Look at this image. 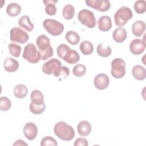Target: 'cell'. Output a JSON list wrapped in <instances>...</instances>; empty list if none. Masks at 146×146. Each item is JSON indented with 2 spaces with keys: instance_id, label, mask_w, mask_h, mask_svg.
Listing matches in <instances>:
<instances>
[{
  "instance_id": "cell-30",
  "label": "cell",
  "mask_w": 146,
  "mask_h": 146,
  "mask_svg": "<svg viewBox=\"0 0 146 146\" xmlns=\"http://www.w3.org/2000/svg\"><path fill=\"white\" fill-rule=\"evenodd\" d=\"M70 74L69 69L66 66H61L59 67L53 74L54 76L60 78L62 79L67 78Z\"/></svg>"
},
{
  "instance_id": "cell-31",
  "label": "cell",
  "mask_w": 146,
  "mask_h": 146,
  "mask_svg": "<svg viewBox=\"0 0 146 146\" xmlns=\"http://www.w3.org/2000/svg\"><path fill=\"white\" fill-rule=\"evenodd\" d=\"M29 109L31 113L35 115H39V114H41L46 109V105L44 103L39 105V104H35L31 102L29 106Z\"/></svg>"
},
{
  "instance_id": "cell-11",
  "label": "cell",
  "mask_w": 146,
  "mask_h": 146,
  "mask_svg": "<svg viewBox=\"0 0 146 146\" xmlns=\"http://www.w3.org/2000/svg\"><path fill=\"white\" fill-rule=\"evenodd\" d=\"M94 84L97 89L99 90H105L109 86L110 78L105 74H99L95 77Z\"/></svg>"
},
{
  "instance_id": "cell-37",
  "label": "cell",
  "mask_w": 146,
  "mask_h": 146,
  "mask_svg": "<svg viewBox=\"0 0 146 146\" xmlns=\"http://www.w3.org/2000/svg\"><path fill=\"white\" fill-rule=\"evenodd\" d=\"M40 145L47 146V145H58V143L56 140L51 136H45L40 141Z\"/></svg>"
},
{
  "instance_id": "cell-23",
  "label": "cell",
  "mask_w": 146,
  "mask_h": 146,
  "mask_svg": "<svg viewBox=\"0 0 146 146\" xmlns=\"http://www.w3.org/2000/svg\"><path fill=\"white\" fill-rule=\"evenodd\" d=\"M28 92L27 87L22 84L17 85L14 88V96L19 99H22L26 97Z\"/></svg>"
},
{
  "instance_id": "cell-22",
  "label": "cell",
  "mask_w": 146,
  "mask_h": 146,
  "mask_svg": "<svg viewBox=\"0 0 146 146\" xmlns=\"http://www.w3.org/2000/svg\"><path fill=\"white\" fill-rule=\"evenodd\" d=\"M21 12V7L17 3H11L7 6L6 13L10 17H17Z\"/></svg>"
},
{
  "instance_id": "cell-3",
  "label": "cell",
  "mask_w": 146,
  "mask_h": 146,
  "mask_svg": "<svg viewBox=\"0 0 146 146\" xmlns=\"http://www.w3.org/2000/svg\"><path fill=\"white\" fill-rule=\"evenodd\" d=\"M44 29L51 35L58 36L64 30V25L58 21L52 19H46L43 22Z\"/></svg>"
},
{
  "instance_id": "cell-5",
  "label": "cell",
  "mask_w": 146,
  "mask_h": 146,
  "mask_svg": "<svg viewBox=\"0 0 146 146\" xmlns=\"http://www.w3.org/2000/svg\"><path fill=\"white\" fill-rule=\"evenodd\" d=\"M78 19L82 25L89 29H93L96 24L94 13L87 9L81 10L78 14Z\"/></svg>"
},
{
  "instance_id": "cell-8",
  "label": "cell",
  "mask_w": 146,
  "mask_h": 146,
  "mask_svg": "<svg viewBox=\"0 0 146 146\" xmlns=\"http://www.w3.org/2000/svg\"><path fill=\"white\" fill-rule=\"evenodd\" d=\"M86 5L99 11H107L111 7V3L108 0H86Z\"/></svg>"
},
{
  "instance_id": "cell-2",
  "label": "cell",
  "mask_w": 146,
  "mask_h": 146,
  "mask_svg": "<svg viewBox=\"0 0 146 146\" xmlns=\"http://www.w3.org/2000/svg\"><path fill=\"white\" fill-rule=\"evenodd\" d=\"M133 17V13L130 8L127 6H121L118 9L114 15V21L115 25L118 27L124 26L128 21Z\"/></svg>"
},
{
  "instance_id": "cell-12",
  "label": "cell",
  "mask_w": 146,
  "mask_h": 146,
  "mask_svg": "<svg viewBox=\"0 0 146 146\" xmlns=\"http://www.w3.org/2000/svg\"><path fill=\"white\" fill-rule=\"evenodd\" d=\"M23 134L28 140H33L38 135L37 126L32 122L26 123L23 127Z\"/></svg>"
},
{
  "instance_id": "cell-40",
  "label": "cell",
  "mask_w": 146,
  "mask_h": 146,
  "mask_svg": "<svg viewBox=\"0 0 146 146\" xmlns=\"http://www.w3.org/2000/svg\"><path fill=\"white\" fill-rule=\"evenodd\" d=\"M13 145H28L23 140L18 139L13 144Z\"/></svg>"
},
{
  "instance_id": "cell-6",
  "label": "cell",
  "mask_w": 146,
  "mask_h": 146,
  "mask_svg": "<svg viewBox=\"0 0 146 146\" xmlns=\"http://www.w3.org/2000/svg\"><path fill=\"white\" fill-rule=\"evenodd\" d=\"M111 75L116 79H121L125 74V62L121 58H115L111 62Z\"/></svg>"
},
{
  "instance_id": "cell-21",
  "label": "cell",
  "mask_w": 146,
  "mask_h": 146,
  "mask_svg": "<svg viewBox=\"0 0 146 146\" xmlns=\"http://www.w3.org/2000/svg\"><path fill=\"white\" fill-rule=\"evenodd\" d=\"M18 25L20 27L28 31H31L34 27V25L30 21V17L26 15H23L19 18L18 21Z\"/></svg>"
},
{
  "instance_id": "cell-27",
  "label": "cell",
  "mask_w": 146,
  "mask_h": 146,
  "mask_svg": "<svg viewBox=\"0 0 146 146\" xmlns=\"http://www.w3.org/2000/svg\"><path fill=\"white\" fill-rule=\"evenodd\" d=\"M80 50L83 55H88L94 51L93 44L88 40H84L80 44Z\"/></svg>"
},
{
  "instance_id": "cell-19",
  "label": "cell",
  "mask_w": 146,
  "mask_h": 146,
  "mask_svg": "<svg viewBox=\"0 0 146 146\" xmlns=\"http://www.w3.org/2000/svg\"><path fill=\"white\" fill-rule=\"evenodd\" d=\"M36 44L39 51H43L47 49L50 46V40L45 35H40L36 38Z\"/></svg>"
},
{
  "instance_id": "cell-34",
  "label": "cell",
  "mask_w": 146,
  "mask_h": 146,
  "mask_svg": "<svg viewBox=\"0 0 146 146\" xmlns=\"http://www.w3.org/2000/svg\"><path fill=\"white\" fill-rule=\"evenodd\" d=\"M86 72V67L82 64H78L75 65L72 68L73 74L77 77H81L83 76Z\"/></svg>"
},
{
  "instance_id": "cell-38",
  "label": "cell",
  "mask_w": 146,
  "mask_h": 146,
  "mask_svg": "<svg viewBox=\"0 0 146 146\" xmlns=\"http://www.w3.org/2000/svg\"><path fill=\"white\" fill-rule=\"evenodd\" d=\"M40 54V59L42 60H45L53 56V49L51 46H50L47 49L43 50V51H39Z\"/></svg>"
},
{
  "instance_id": "cell-4",
  "label": "cell",
  "mask_w": 146,
  "mask_h": 146,
  "mask_svg": "<svg viewBox=\"0 0 146 146\" xmlns=\"http://www.w3.org/2000/svg\"><path fill=\"white\" fill-rule=\"evenodd\" d=\"M23 58L31 63H38L40 59V54L33 43H28L24 48Z\"/></svg>"
},
{
  "instance_id": "cell-1",
  "label": "cell",
  "mask_w": 146,
  "mask_h": 146,
  "mask_svg": "<svg viewBox=\"0 0 146 146\" xmlns=\"http://www.w3.org/2000/svg\"><path fill=\"white\" fill-rule=\"evenodd\" d=\"M55 135L63 141H70L75 137L74 128L64 121L56 123L54 127Z\"/></svg>"
},
{
  "instance_id": "cell-13",
  "label": "cell",
  "mask_w": 146,
  "mask_h": 146,
  "mask_svg": "<svg viewBox=\"0 0 146 146\" xmlns=\"http://www.w3.org/2000/svg\"><path fill=\"white\" fill-rule=\"evenodd\" d=\"M99 29L102 31H108L112 27L111 18L107 15H103L100 17L98 22Z\"/></svg>"
},
{
  "instance_id": "cell-35",
  "label": "cell",
  "mask_w": 146,
  "mask_h": 146,
  "mask_svg": "<svg viewBox=\"0 0 146 146\" xmlns=\"http://www.w3.org/2000/svg\"><path fill=\"white\" fill-rule=\"evenodd\" d=\"M11 102L10 100L5 96H2L0 98V110L2 111H7L10 109Z\"/></svg>"
},
{
  "instance_id": "cell-7",
  "label": "cell",
  "mask_w": 146,
  "mask_h": 146,
  "mask_svg": "<svg viewBox=\"0 0 146 146\" xmlns=\"http://www.w3.org/2000/svg\"><path fill=\"white\" fill-rule=\"evenodd\" d=\"M29 39V35L25 31L19 27H15L12 28L10 31V39L14 43L24 44Z\"/></svg>"
},
{
  "instance_id": "cell-29",
  "label": "cell",
  "mask_w": 146,
  "mask_h": 146,
  "mask_svg": "<svg viewBox=\"0 0 146 146\" xmlns=\"http://www.w3.org/2000/svg\"><path fill=\"white\" fill-rule=\"evenodd\" d=\"M75 8L70 4H67L64 6L62 10V15L67 20H70L74 17Z\"/></svg>"
},
{
  "instance_id": "cell-15",
  "label": "cell",
  "mask_w": 146,
  "mask_h": 146,
  "mask_svg": "<svg viewBox=\"0 0 146 146\" xmlns=\"http://www.w3.org/2000/svg\"><path fill=\"white\" fill-rule=\"evenodd\" d=\"M145 30V23L144 21L138 20L135 22L132 26V32L133 34L137 36H141Z\"/></svg>"
},
{
  "instance_id": "cell-26",
  "label": "cell",
  "mask_w": 146,
  "mask_h": 146,
  "mask_svg": "<svg viewBox=\"0 0 146 146\" xmlns=\"http://www.w3.org/2000/svg\"><path fill=\"white\" fill-rule=\"evenodd\" d=\"M43 2L45 5V12L46 14L50 16L55 15L57 11L55 3L58 2L55 1H43Z\"/></svg>"
},
{
  "instance_id": "cell-28",
  "label": "cell",
  "mask_w": 146,
  "mask_h": 146,
  "mask_svg": "<svg viewBox=\"0 0 146 146\" xmlns=\"http://www.w3.org/2000/svg\"><path fill=\"white\" fill-rule=\"evenodd\" d=\"M96 51L99 56L106 58L111 55L112 49L108 46H104L103 43H99L97 46Z\"/></svg>"
},
{
  "instance_id": "cell-25",
  "label": "cell",
  "mask_w": 146,
  "mask_h": 146,
  "mask_svg": "<svg viewBox=\"0 0 146 146\" xmlns=\"http://www.w3.org/2000/svg\"><path fill=\"white\" fill-rule=\"evenodd\" d=\"M65 38L67 42L74 46L76 45L80 39L79 35L74 31H68L65 35Z\"/></svg>"
},
{
  "instance_id": "cell-18",
  "label": "cell",
  "mask_w": 146,
  "mask_h": 146,
  "mask_svg": "<svg viewBox=\"0 0 146 146\" xmlns=\"http://www.w3.org/2000/svg\"><path fill=\"white\" fill-rule=\"evenodd\" d=\"M127 33L125 29L118 27L112 33V38L117 43L123 42L127 38Z\"/></svg>"
},
{
  "instance_id": "cell-9",
  "label": "cell",
  "mask_w": 146,
  "mask_h": 146,
  "mask_svg": "<svg viewBox=\"0 0 146 146\" xmlns=\"http://www.w3.org/2000/svg\"><path fill=\"white\" fill-rule=\"evenodd\" d=\"M61 66L62 63L59 60L56 58H52L43 64L42 70L45 74L51 75L53 74L54 72Z\"/></svg>"
},
{
  "instance_id": "cell-20",
  "label": "cell",
  "mask_w": 146,
  "mask_h": 146,
  "mask_svg": "<svg viewBox=\"0 0 146 146\" xmlns=\"http://www.w3.org/2000/svg\"><path fill=\"white\" fill-rule=\"evenodd\" d=\"M132 74L133 78L138 80H143L146 77L145 68L140 65L135 66L132 68Z\"/></svg>"
},
{
  "instance_id": "cell-39",
  "label": "cell",
  "mask_w": 146,
  "mask_h": 146,
  "mask_svg": "<svg viewBox=\"0 0 146 146\" xmlns=\"http://www.w3.org/2000/svg\"><path fill=\"white\" fill-rule=\"evenodd\" d=\"M74 145V146H88V142L86 139L83 137H79L75 140Z\"/></svg>"
},
{
  "instance_id": "cell-10",
  "label": "cell",
  "mask_w": 146,
  "mask_h": 146,
  "mask_svg": "<svg viewBox=\"0 0 146 146\" xmlns=\"http://www.w3.org/2000/svg\"><path fill=\"white\" fill-rule=\"evenodd\" d=\"M145 46V42L144 40L135 39L129 44V50L133 55H138L144 51Z\"/></svg>"
},
{
  "instance_id": "cell-24",
  "label": "cell",
  "mask_w": 146,
  "mask_h": 146,
  "mask_svg": "<svg viewBox=\"0 0 146 146\" xmlns=\"http://www.w3.org/2000/svg\"><path fill=\"white\" fill-rule=\"evenodd\" d=\"M31 102L35 104H44V96L43 94L38 90H33L30 95Z\"/></svg>"
},
{
  "instance_id": "cell-33",
  "label": "cell",
  "mask_w": 146,
  "mask_h": 146,
  "mask_svg": "<svg viewBox=\"0 0 146 146\" xmlns=\"http://www.w3.org/2000/svg\"><path fill=\"white\" fill-rule=\"evenodd\" d=\"M8 48L10 54L14 57L17 58L20 56L22 51V47L21 46L15 43H11L9 44Z\"/></svg>"
},
{
  "instance_id": "cell-32",
  "label": "cell",
  "mask_w": 146,
  "mask_h": 146,
  "mask_svg": "<svg viewBox=\"0 0 146 146\" xmlns=\"http://www.w3.org/2000/svg\"><path fill=\"white\" fill-rule=\"evenodd\" d=\"M133 8L137 14H143L146 11V2L144 0L136 1L133 5Z\"/></svg>"
},
{
  "instance_id": "cell-16",
  "label": "cell",
  "mask_w": 146,
  "mask_h": 146,
  "mask_svg": "<svg viewBox=\"0 0 146 146\" xmlns=\"http://www.w3.org/2000/svg\"><path fill=\"white\" fill-rule=\"evenodd\" d=\"M4 68L9 72H15L19 68L18 62L10 57H7L4 61Z\"/></svg>"
},
{
  "instance_id": "cell-14",
  "label": "cell",
  "mask_w": 146,
  "mask_h": 146,
  "mask_svg": "<svg viewBox=\"0 0 146 146\" xmlns=\"http://www.w3.org/2000/svg\"><path fill=\"white\" fill-rule=\"evenodd\" d=\"M91 129L92 126L91 124L86 120L80 121L77 125L78 132L81 136H88L91 133Z\"/></svg>"
},
{
  "instance_id": "cell-36",
  "label": "cell",
  "mask_w": 146,
  "mask_h": 146,
  "mask_svg": "<svg viewBox=\"0 0 146 146\" xmlns=\"http://www.w3.org/2000/svg\"><path fill=\"white\" fill-rule=\"evenodd\" d=\"M71 48L68 46H67L66 44H60L59 45L56 49V52L58 56L61 59H63V57L65 56V55L67 54L68 51L70 50Z\"/></svg>"
},
{
  "instance_id": "cell-17",
  "label": "cell",
  "mask_w": 146,
  "mask_h": 146,
  "mask_svg": "<svg viewBox=\"0 0 146 146\" xmlns=\"http://www.w3.org/2000/svg\"><path fill=\"white\" fill-rule=\"evenodd\" d=\"M63 59L70 64L77 63L80 60V55L78 52L75 50L70 49L63 57Z\"/></svg>"
}]
</instances>
